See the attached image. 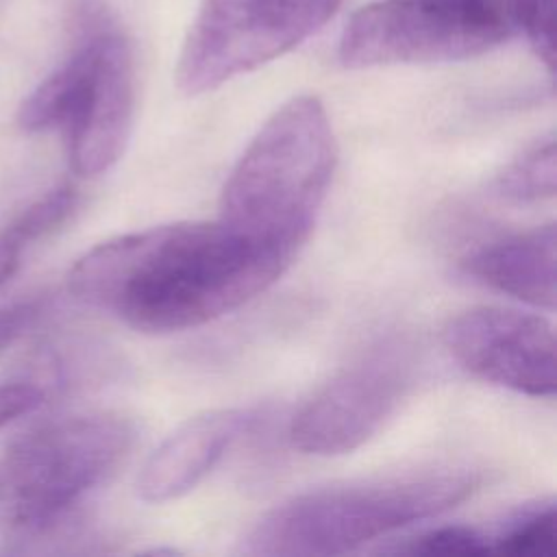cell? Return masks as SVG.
<instances>
[{
  "mask_svg": "<svg viewBox=\"0 0 557 557\" xmlns=\"http://www.w3.org/2000/svg\"><path fill=\"white\" fill-rule=\"evenodd\" d=\"M383 550L405 553V555H466V557H481L492 553L487 533L466 524L433 527Z\"/></svg>",
  "mask_w": 557,
  "mask_h": 557,
  "instance_id": "obj_14",
  "label": "cell"
},
{
  "mask_svg": "<svg viewBox=\"0 0 557 557\" xmlns=\"http://www.w3.org/2000/svg\"><path fill=\"white\" fill-rule=\"evenodd\" d=\"M44 403V392L30 383H7L0 385V429L11 420L30 413Z\"/></svg>",
  "mask_w": 557,
  "mask_h": 557,
  "instance_id": "obj_18",
  "label": "cell"
},
{
  "mask_svg": "<svg viewBox=\"0 0 557 557\" xmlns=\"http://www.w3.org/2000/svg\"><path fill=\"white\" fill-rule=\"evenodd\" d=\"M555 224L479 246L461 270L474 281L537 309H555Z\"/></svg>",
  "mask_w": 557,
  "mask_h": 557,
  "instance_id": "obj_11",
  "label": "cell"
},
{
  "mask_svg": "<svg viewBox=\"0 0 557 557\" xmlns=\"http://www.w3.org/2000/svg\"><path fill=\"white\" fill-rule=\"evenodd\" d=\"M41 313V298H20L0 307V352L33 329Z\"/></svg>",
  "mask_w": 557,
  "mask_h": 557,
  "instance_id": "obj_17",
  "label": "cell"
},
{
  "mask_svg": "<svg viewBox=\"0 0 557 557\" xmlns=\"http://www.w3.org/2000/svg\"><path fill=\"white\" fill-rule=\"evenodd\" d=\"M24 246L4 228L0 231V285H4L20 268Z\"/></svg>",
  "mask_w": 557,
  "mask_h": 557,
  "instance_id": "obj_19",
  "label": "cell"
},
{
  "mask_svg": "<svg viewBox=\"0 0 557 557\" xmlns=\"http://www.w3.org/2000/svg\"><path fill=\"white\" fill-rule=\"evenodd\" d=\"M555 139L535 144L524 150L496 176V191L516 202H537L555 194Z\"/></svg>",
  "mask_w": 557,
  "mask_h": 557,
  "instance_id": "obj_13",
  "label": "cell"
},
{
  "mask_svg": "<svg viewBox=\"0 0 557 557\" xmlns=\"http://www.w3.org/2000/svg\"><path fill=\"white\" fill-rule=\"evenodd\" d=\"M287 265L220 220L172 222L94 246L67 272V289L135 331L172 333L239 309Z\"/></svg>",
  "mask_w": 557,
  "mask_h": 557,
  "instance_id": "obj_1",
  "label": "cell"
},
{
  "mask_svg": "<svg viewBox=\"0 0 557 557\" xmlns=\"http://www.w3.org/2000/svg\"><path fill=\"white\" fill-rule=\"evenodd\" d=\"M133 426L111 413L50 422L0 457V531L33 535L63 520L126 457Z\"/></svg>",
  "mask_w": 557,
  "mask_h": 557,
  "instance_id": "obj_5",
  "label": "cell"
},
{
  "mask_svg": "<svg viewBox=\"0 0 557 557\" xmlns=\"http://www.w3.org/2000/svg\"><path fill=\"white\" fill-rule=\"evenodd\" d=\"M479 483L470 468L435 466L315 487L265 511L242 540V553L344 555L440 516Z\"/></svg>",
  "mask_w": 557,
  "mask_h": 557,
  "instance_id": "obj_3",
  "label": "cell"
},
{
  "mask_svg": "<svg viewBox=\"0 0 557 557\" xmlns=\"http://www.w3.org/2000/svg\"><path fill=\"white\" fill-rule=\"evenodd\" d=\"M135 115L133 48L100 7L81 13V37L70 57L20 104L26 133L61 128L78 176L107 172L124 152Z\"/></svg>",
  "mask_w": 557,
  "mask_h": 557,
  "instance_id": "obj_4",
  "label": "cell"
},
{
  "mask_svg": "<svg viewBox=\"0 0 557 557\" xmlns=\"http://www.w3.org/2000/svg\"><path fill=\"white\" fill-rule=\"evenodd\" d=\"M337 163V141L315 96L283 102L235 161L220 196V222L285 261L307 242Z\"/></svg>",
  "mask_w": 557,
  "mask_h": 557,
  "instance_id": "obj_2",
  "label": "cell"
},
{
  "mask_svg": "<svg viewBox=\"0 0 557 557\" xmlns=\"http://www.w3.org/2000/svg\"><path fill=\"white\" fill-rule=\"evenodd\" d=\"M252 409L202 411L176 426L146 459L137 494L146 503H168L194 490L231 446L252 429Z\"/></svg>",
  "mask_w": 557,
  "mask_h": 557,
  "instance_id": "obj_10",
  "label": "cell"
},
{
  "mask_svg": "<svg viewBox=\"0 0 557 557\" xmlns=\"http://www.w3.org/2000/svg\"><path fill=\"white\" fill-rule=\"evenodd\" d=\"M518 33L511 0H379L339 37L344 67L446 63L479 57Z\"/></svg>",
  "mask_w": 557,
  "mask_h": 557,
  "instance_id": "obj_6",
  "label": "cell"
},
{
  "mask_svg": "<svg viewBox=\"0 0 557 557\" xmlns=\"http://www.w3.org/2000/svg\"><path fill=\"white\" fill-rule=\"evenodd\" d=\"M518 30H522L546 70L555 72V0H511Z\"/></svg>",
  "mask_w": 557,
  "mask_h": 557,
  "instance_id": "obj_16",
  "label": "cell"
},
{
  "mask_svg": "<svg viewBox=\"0 0 557 557\" xmlns=\"http://www.w3.org/2000/svg\"><path fill=\"white\" fill-rule=\"evenodd\" d=\"M342 0H202L176 63L187 96L211 91L289 52L320 30Z\"/></svg>",
  "mask_w": 557,
  "mask_h": 557,
  "instance_id": "obj_7",
  "label": "cell"
},
{
  "mask_svg": "<svg viewBox=\"0 0 557 557\" xmlns=\"http://www.w3.org/2000/svg\"><path fill=\"white\" fill-rule=\"evenodd\" d=\"M413 346L385 337L335 372L292 418L289 440L307 455H344L366 444L413 383Z\"/></svg>",
  "mask_w": 557,
  "mask_h": 557,
  "instance_id": "obj_8",
  "label": "cell"
},
{
  "mask_svg": "<svg viewBox=\"0 0 557 557\" xmlns=\"http://www.w3.org/2000/svg\"><path fill=\"white\" fill-rule=\"evenodd\" d=\"M76 205V194L70 185H59L30 202L9 226L7 231L26 248L30 242L54 231L72 213Z\"/></svg>",
  "mask_w": 557,
  "mask_h": 557,
  "instance_id": "obj_15",
  "label": "cell"
},
{
  "mask_svg": "<svg viewBox=\"0 0 557 557\" xmlns=\"http://www.w3.org/2000/svg\"><path fill=\"white\" fill-rule=\"evenodd\" d=\"M444 346L470 374L527 396L555 394L553 324L505 307H474L450 318Z\"/></svg>",
  "mask_w": 557,
  "mask_h": 557,
  "instance_id": "obj_9",
  "label": "cell"
},
{
  "mask_svg": "<svg viewBox=\"0 0 557 557\" xmlns=\"http://www.w3.org/2000/svg\"><path fill=\"white\" fill-rule=\"evenodd\" d=\"M557 513L553 500H535L511 511L492 533L490 548L516 557H553L557 550Z\"/></svg>",
  "mask_w": 557,
  "mask_h": 557,
  "instance_id": "obj_12",
  "label": "cell"
}]
</instances>
